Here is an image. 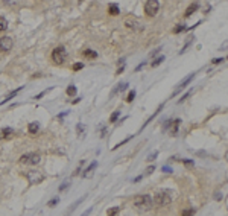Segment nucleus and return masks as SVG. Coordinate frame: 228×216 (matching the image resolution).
I'll return each instance as SVG.
<instances>
[{"label": "nucleus", "instance_id": "nucleus-17", "mask_svg": "<svg viewBox=\"0 0 228 216\" xmlns=\"http://www.w3.org/2000/svg\"><path fill=\"white\" fill-rule=\"evenodd\" d=\"M20 90H22V88H17V90H15V91H12V93H11V94H9V96H8V98H6V99H3L2 102H0V105H3V104H6V102H8V101H11L12 98H15V96H17V93H18V91H20Z\"/></svg>", "mask_w": 228, "mask_h": 216}, {"label": "nucleus", "instance_id": "nucleus-25", "mask_svg": "<svg viewBox=\"0 0 228 216\" xmlns=\"http://www.w3.org/2000/svg\"><path fill=\"white\" fill-rule=\"evenodd\" d=\"M164 61V56H160V58H157V59H154V62H152V67H157V66H160V64Z\"/></svg>", "mask_w": 228, "mask_h": 216}, {"label": "nucleus", "instance_id": "nucleus-2", "mask_svg": "<svg viewBox=\"0 0 228 216\" xmlns=\"http://www.w3.org/2000/svg\"><path fill=\"white\" fill-rule=\"evenodd\" d=\"M134 207L139 212H147L154 207V199L151 195H139L134 198Z\"/></svg>", "mask_w": 228, "mask_h": 216}, {"label": "nucleus", "instance_id": "nucleus-10", "mask_svg": "<svg viewBox=\"0 0 228 216\" xmlns=\"http://www.w3.org/2000/svg\"><path fill=\"white\" fill-rule=\"evenodd\" d=\"M28 131H29V134H37L40 131V125H38V122H30L29 125H28Z\"/></svg>", "mask_w": 228, "mask_h": 216}, {"label": "nucleus", "instance_id": "nucleus-26", "mask_svg": "<svg viewBox=\"0 0 228 216\" xmlns=\"http://www.w3.org/2000/svg\"><path fill=\"white\" fill-rule=\"evenodd\" d=\"M183 31H185V28H184V24H178L177 28L173 29V34H179V32H183Z\"/></svg>", "mask_w": 228, "mask_h": 216}, {"label": "nucleus", "instance_id": "nucleus-6", "mask_svg": "<svg viewBox=\"0 0 228 216\" xmlns=\"http://www.w3.org/2000/svg\"><path fill=\"white\" fill-rule=\"evenodd\" d=\"M158 9H160V2L158 0H146L145 3V14L149 15V17H154Z\"/></svg>", "mask_w": 228, "mask_h": 216}, {"label": "nucleus", "instance_id": "nucleus-4", "mask_svg": "<svg viewBox=\"0 0 228 216\" xmlns=\"http://www.w3.org/2000/svg\"><path fill=\"white\" fill-rule=\"evenodd\" d=\"M125 26H126L128 29L134 31V32H140V31H143L141 21L137 18V17H134V15H128V17L125 18Z\"/></svg>", "mask_w": 228, "mask_h": 216}, {"label": "nucleus", "instance_id": "nucleus-30", "mask_svg": "<svg viewBox=\"0 0 228 216\" xmlns=\"http://www.w3.org/2000/svg\"><path fill=\"white\" fill-rule=\"evenodd\" d=\"M81 69H84V62H76V64H73V70H81Z\"/></svg>", "mask_w": 228, "mask_h": 216}, {"label": "nucleus", "instance_id": "nucleus-16", "mask_svg": "<svg viewBox=\"0 0 228 216\" xmlns=\"http://www.w3.org/2000/svg\"><path fill=\"white\" fill-rule=\"evenodd\" d=\"M76 132H78V136L81 137V139L85 136V128H84L82 123H78V125H76Z\"/></svg>", "mask_w": 228, "mask_h": 216}, {"label": "nucleus", "instance_id": "nucleus-7", "mask_svg": "<svg viewBox=\"0 0 228 216\" xmlns=\"http://www.w3.org/2000/svg\"><path fill=\"white\" fill-rule=\"evenodd\" d=\"M26 178H28L29 184H40V183L44 180V175L41 174L40 170H29L28 174H26Z\"/></svg>", "mask_w": 228, "mask_h": 216}, {"label": "nucleus", "instance_id": "nucleus-14", "mask_svg": "<svg viewBox=\"0 0 228 216\" xmlns=\"http://www.w3.org/2000/svg\"><path fill=\"white\" fill-rule=\"evenodd\" d=\"M82 55L85 56V58H88V59H94V58H97V52H94L91 49H85V50L82 52Z\"/></svg>", "mask_w": 228, "mask_h": 216}, {"label": "nucleus", "instance_id": "nucleus-19", "mask_svg": "<svg viewBox=\"0 0 228 216\" xmlns=\"http://www.w3.org/2000/svg\"><path fill=\"white\" fill-rule=\"evenodd\" d=\"M8 29V21L5 17H0V32L2 31H6Z\"/></svg>", "mask_w": 228, "mask_h": 216}, {"label": "nucleus", "instance_id": "nucleus-21", "mask_svg": "<svg viewBox=\"0 0 228 216\" xmlns=\"http://www.w3.org/2000/svg\"><path fill=\"white\" fill-rule=\"evenodd\" d=\"M178 161H183V163L187 166V167H192V166H195V161L193 160H189V158H183V160H178Z\"/></svg>", "mask_w": 228, "mask_h": 216}, {"label": "nucleus", "instance_id": "nucleus-28", "mask_svg": "<svg viewBox=\"0 0 228 216\" xmlns=\"http://www.w3.org/2000/svg\"><path fill=\"white\" fill-rule=\"evenodd\" d=\"M157 157H158V151H155V152H152V154L149 155V157H147V160H146V161H154V160H155Z\"/></svg>", "mask_w": 228, "mask_h": 216}, {"label": "nucleus", "instance_id": "nucleus-5", "mask_svg": "<svg viewBox=\"0 0 228 216\" xmlns=\"http://www.w3.org/2000/svg\"><path fill=\"white\" fill-rule=\"evenodd\" d=\"M40 154L37 152H28V154H23L22 157H20V163L22 164H30V166H35L40 163Z\"/></svg>", "mask_w": 228, "mask_h": 216}, {"label": "nucleus", "instance_id": "nucleus-27", "mask_svg": "<svg viewBox=\"0 0 228 216\" xmlns=\"http://www.w3.org/2000/svg\"><path fill=\"white\" fill-rule=\"evenodd\" d=\"M181 215L184 216H189V215H195V209H189V210H183Z\"/></svg>", "mask_w": 228, "mask_h": 216}, {"label": "nucleus", "instance_id": "nucleus-33", "mask_svg": "<svg viewBox=\"0 0 228 216\" xmlns=\"http://www.w3.org/2000/svg\"><path fill=\"white\" fill-rule=\"evenodd\" d=\"M154 170H155V166H149V167H147V169H146V174L149 175V174H152Z\"/></svg>", "mask_w": 228, "mask_h": 216}, {"label": "nucleus", "instance_id": "nucleus-24", "mask_svg": "<svg viewBox=\"0 0 228 216\" xmlns=\"http://www.w3.org/2000/svg\"><path fill=\"white\" fill-rule=\"evenodd\" d=\"M119 212H120V207H113L107 210V215H117Z\"/></svg>", "mask_w": 228, "mask_h": 216}, {"label": "nucleus", "instance_id": "nucleus-22", "mask_svg": "<svg viewBox=\"0 0 228 216\" xmlns=\"http://www.w3.org/2000/svg\"><path fill=\"white\" fill-rule=\"evenodd\" d=\"M119 116H120V111H114L113 114H111V117H110V122H111V123H114V122L119 119Z\"/></svg>", "mask_w": 228, "mask_h": 216}, {"label": "nucleus", "instance_id": "nucleus-11", "mask_svg": "<svg viewBox=\"0 0 228 216\" xmlns=\"http://www.w3.org/2000/svg\"><path fill=\"white\" fill-rule=\"evenodd\" d=\"M198 8H199V5H198V3H192V5H190V6H189L187 9H185V14H184V15H185V18H189L190 15H192V14L195 12V11L198 9Z\"/></svg>", "mask_w": 228, "mask_h": 216}, {"label": "nucleus", "instance_id": "nucleus-9", "mask_svg": "<svg viewBox=\"0 0 228 216\" xmlns=\"http://www.w3.org/2000/svg\"><path fill=\"white\" fill-rule=\"evenodd\" d=\"M193 78H195V73H190V75H189V76L185 78L184 81H181V82H179V84L177 85V88H175V91H173V96H175V94H178V93H179V91H181L183 88H185V87H187V85H189L190 82H192V79H193Z\"/></svg>", "mask_w": 228, "mask_h": 216}, {"label": "nucleus", "instance_id": "nucleus-13", "mask_svg": "<svg viewBox=\"0 0 228 216\" xmlns=\"http://www.w3.org/2000/svg\"><path fill=\"white\" fill-rule=\"evenodd\" d=\"M179 123H181V120H179V119H175V120L170 123V125H172V128H170V134H172V136H177Z\"/></svg>", "mask_w": 228, "mask_h": 216}, {"label": "nucleus", "instance_id": "nucleus-32", "mask_svg": "<svg viewBox=\"0 0 228 216\" xmlns=\"http://www.w3.org/2000/svg\"><path fill=\"white\" fill-rule=\"evenodd\" d=\"M68 186H70L68 183H64L62 186H60V192H64V190H67V189H68Z\"/></svg>", "mask_w": 228, "mask_h": 216}, {"label": "nucleus", "instance_id": "nucleus-40", "mask_svg": "<svg viewBox=\"0 0 228 216\" xmlns=\"http://www.w3.org/2000/svg\"><path fill=\"white\" fill-rule=\"evenodd\" d=\"M5 3H6V5H9V6H11V5H15V0H5Z\"/></svg>", "mask_w": 228, "mask_h": 216}, {"label": "nucleus", "instance_id": "nucleus-1", "mask_svg": "<svg viewBox=\"0 0 228 216\" xmlns=\"http://www.w3.org/2000/svg\"><path fill=\"white\" fill-rule=\"evenodd\" d=\"M152 199H154V206L166 207L173 201V192L169 190V189H158L155 195L152 196Z\"/></svg>", "mask_w": 228, "mask_h": 216}, {"label": "nucleus", "instance_id": "nucleus-38", "mask_svg": "<svg viewBox=\"0 0 228 216\" xmlns=\"http://www.w3.org/2000/svg\"><path fill=\"white\" fill-rule=\"evenodd\" d=\"M123 70H125V64H122V67H119V70H117V73H116V75H120Z\"/></svg>", "mask_w": 228, "mask_h": 216}, {"label": "nucleus", "instance_id": "nucleus-35", "mask_svg": "<svg viewBox=\"0 0 228 216\" xmlns=\"http://www.w3.org/2000/svg\"><path fill=\"white\" fill-rule=\"evenodd\" d=\"M163 172H166V174H170V172H172V167H169V166H164V167H163Z\"/></svg>", "mask_w": 228, "mask_h": 216}, {"label": "nucleus", "instance_id": "nucleus-23", "mask_svg": "<svg viewBox=\"0 0 228 216\" xmlns=\"http://www.w3.org/2000/svg\"><path fill=\"white\" fill-rule=\"evenodd\" d=\"M134 98H135V90H131L128 93V96H126V102H132Z\"/></svg>", "mask_w": 228, "mask_h": 216}, {"label": "nucleus", "instance_id": "nucleus-37", "mask_svg": "<svg viewBox=\"0 0 228 216\" xmlns=\"http://www.w3.org/2000/svg\"><path fill=\"white\" fill-rule=\"evenodd\" d=\"M145 64H146V61H143L141 64H139V66L135 67V72H139V70H141V69H143V66H145Z\"/></svg>", "mask_w": 228, "mask_h": 216}, {"label": "nucleus", "instance_id": "nucleus-12", "mask_svg": "<svg viewBox=\"0 0 228 216\" xmlns=\"http://www.w3.org/2000/svg\"><path fill=\"white\" fill-rule=\"evenodd\" d=\"M108 14L110 15H119L120 14V9H119V6L116 3H111L110 6H108Z\"/></svg>", "mask_w": 228, "mask_h": 216}, {"label": "nucleus", "instance_id": "nucleus-15", "mask_svg": "<svg viewBox=\"0 0 228 216\" xmlns=\"http://www.w3.org/2000/svg\"><path fill=\"white\" fill-rule=\"evenodd\" d=\"M96 166H97V161H93L91 164H88V167H87L85 170H84L82 177H87V178H88V177H91V170H93V169H94V167H96Z\"/></svg>", "mask_w": 228, "mask_h": 216}, {"label": "nucleus", "instance_id": "nucleus-3", "mask_svg": "<svg viewBox=\"0 0 228 216\" xmlns=\"http://www.w3.org/2000/svg\"><path fill=\"white\" fill-rule=\"evenodd\" d=\"M50 58H52V61H53V64H58V66H60V64L66 62V59H67V50H66L62 46H58V47H55V49L52 50Z\"/></svg>", "mask_w": 228, "mask_h": 216}, {"label": "nucleus", "instance_id": "nucleus-20", "mask_svg": "<svg viewBox=\"0 0 228 216\" xmlns=\"http://www.w3.org/2000/svg\"><path fill=\"white\" fill-rule=\"evenodd\" d=\"M66 93H67L68 96H75V94H76V87H75L73 84H72V85H68L67 90H66Z\"/></svg>", "mask_w": 228, "mask_h": 216}, {"label": "nucleus", "instance_id": "nucleus-36", "mask_svg": "<svg viewBox=\"0 0 228 216\" xmlns=\"http://www.w3.org/2000/svg\"><path fill=\"white\" fill-rule=\"evenodd\" d=\"M222 61H224V58H214L211 62H213V64H219V62H222Z\"/></svg>", "mask_w": 228, "mask_h": 216}, {"label": "nucleus", "instance_id": "nucleus-31", "mask_svg": "<svg viewBox=\"0 0 228 216\" xmlns=\"http://www.w3.org/2000/svg\"><path fill=\"white\" fill-rule=\"evenodd\" d=\"M58 201H60V198H53L52 201H49V207H53V206H56V204H58Z\"/></svg>", "mask_w": 228, "mask_h": 216}, {"label": "nucleus", "instance_id": "nucleus-8", "mask_svg": "<svg viewBox=\"0 0 228 216\" xmlns=\"http://www.w3.org/2000/svg\"><path fill=\"white\" fill-rule=\"evenodd\" d=\"M14 46V41L11 37H2L0 38V52H9Z\"/></svg>", "mask_w": 228, "mask_h": 216}, {"label": "nucleus", "instance_id": "nucleus-18", "mask_svg": "<svg viewBox=\"0 0 228 216\" xmlns=\"http://www.w3.org/2000/svg\"><path fill=\"white\" fill-rule=\"evenodd\" d=\"M14 134V131H12V128H3L2 129V137H9V136H12Z\"/></svg>", "mask_w": 228, "mask_h": 216}, {"label": "nucleus", "instance_id": "nucleus-29", "mask_svg": "<svg viewBox=\"0 0 228 216\" xmlns=\"http://www.w3.org/2000/svg\"><path fill=\"white\" fill-rule=\"evenodd\" d=\"M190 93H192V90H189V91H187V93H185L184 96H181V99L178 101V104H183V102H184V101H185V99H187L189 96H190Z\"/></svg>", "mask_w": 228, "mask_h": 216}, {"label": "nucleus", "instance_id": "nucleus-34", "mask_svg": "<svg viewBox=\"0 0 228 216\" xmlns=\"http://www.w3.org/2000/svg\"><path fill=\"white\" fill-rule=\"evenodd\" d=\"M46 93H47V90H44V91H41V93H40V94H37V96H35L34 99H41V98H43V96H44Z\"/></svg>", "mask_w": 228, "mask_h": 216}, {"label": "nucleus", "instance_id": "nucleus-39", "mask_svg": "<svg viewBox=\"0 0 228 216\" xmlns=\"http://www.w3.org/2000/svg\"><path fill=\"white\" fill-rule=\"evenodd\" d=\"M214 199H216V201H221V199H222V193H216Z\"/></svg>", "mask_w": 228, "mask_h": 216}]
</instances>
